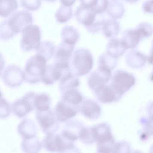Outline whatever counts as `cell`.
Wrapping results in <instances>:
<instances>
[{
    "label": "cell",
    "mask_w": 153,
    "mask_h": 153,
    "mask_svg": "<svg viewBox=\"0 0 153 153\" xmlns=\"http://www.w3.org/2000/svg\"><path fill=\"white\" fill-rule=\"evenodd\" d=\"M47 60L42 56L36 54L27 60L24 68L25 79L30 84L38 80V76H43L46 69Z\"/></svg>",
    "instance_id": "obj_1"
},
{
    "label": "cell",
    "mask_w": 153,
    "mask_h": 153,
    "mask_svg": "<svg viewBox=\"0 0 153 153\" xmlns=\"http://www.w3.org/2000/svg\"><path fill=\"white\" fill-rule=\"evenodd\" d=\"M72 66L77 74L83 75L91 70L93 63L92 55L88 49L81 48L77 49L71 56Z\"/></svg>",
    "instance_id": "obj_2"
},
{
    "label": "cell",
    "mask_w": 153,
    "mask_h": 153,
    "mask_svg": "<svg viewBox=\"0 0 153 153\" xmlns=\"http://www.w3.org/2000/svg\"><path fill=\"white\" fill-rule=\"evenodd\" d=\"M20 46L24 51L36 50L40 42L41 30L36 25L31 24L25 27L22 32Z\"/></svg>",
    "instance_id": "obj_3"
},
{
    "label": "cell",
    "mask_w": 153,
    "mask_h": 153,
    "mask_svg": "<svg viewBox=\"0 0 153 153\" xmlns=\"http://www.w3.org/2000/svg\"><path fill=\"white\" fill-rule=\"evenodd\" d=\"M36 95L32 92L25 93L21 98L15 100L11 106L13 114L19 118H22L35 108Z\"/></svg>",
    "instance_id": "obj_4"
},
{
    "label": "cell",
    "mask_w": 153,
    "mask_h": 153,
    "mask_svg": "<svg viewBox=\"0 0 153 153\" xmlns=\"http://www.w3.org/2000/svg\"><path fill=\"white\" fill-rule=\"evenodd\" d=\"M135 82V77L132 74L118 70L114 73L111 84L117 94L121 97L134 85Z\"/></svg>",
    "instance_id": "obj_5"
},
{
    "label": "cell",
    "mask_w": 153,
    "mask_h": 153,
    "mask_svg": "<svg viewBox=\"0 0 153 153\" xmlns=\"http://www.w3.org/2000/svg\"><path fill=\"white\" fill-rule=\"evenodd\" d=\"M95 0H81L80 4L76 8L75 16L76 19L86 28L95 21L97 14L92 9Z\"/></svg>",
    "instance_id": "obj_6"
},
{
    "label": "cell",
    "mask_w": 153,
    "mask_h": 153,
    "mask_svg": "<svg viewBox=\"0 0 153 153\" xmlns=\"http://www.w3.org/2000/svg\"><path fill=\"white\" fill-rule=\"evenodd\" d=\"M1 77L5 85L11 88L20 86L25 80L24 71L20 67L15 64L8 65L4 70Z\"/></svg>",
    "instance_id": "obj_7"
},
{
    "label": "cell",
    "mask_w": 153,
    "mask_h": 153,
    "mask_svg": "<svg viewBox=\"0 0 153 153\" xmlns=\"http://www.w3.org/2000/svg\"><path fill=\"white\" fill-rule=\"evenodd\" d=\"M7 19L10 29L15 34L22 32L25 27L32 24L33 21L32 14L26 10L17 11Z\"/></svg>",
    "instance_id": "obj_8"
},
{
    "label": "cell",
    "mask_w": 153,
    "mask_h": 153,
    "mask_svg": "<svg viewBox=\"0 0 153 153\" xmlns=\"http://www.w3.org/2000/svg\"><path fill=\"white\" fill-rule=\"evenodd\" d=\"M74 143V142L66 139L61 134L53 133L47 134L42 145L49 152L59 153L67 146Z\"/></svg>",
    "instance_id": "obj_9"
},
{
    "label": "cell",
    "mask_w": 153,
    "mask_h": 153,
    "mask_svg": "<svg viewBox=\"0 0 153 153\" xmlns=\"http://www.w3.org/2000/svg\"><path fill=\"white\" fill-rule=\"evenodd\" d=\"M37 115V119L43 132L47 134L55 133L59 128V124L50 111H45Z\"/></svg>",
    "instance_id": "obj_10"
},
{
    "label": "cell",
    "mask_w": 153,
    "mask_h": 153,
    "mask_svg": "<svg viewBox=\"0 0 153 153\" xmlns=\"http://www.w3.org/2000/svg\"><path fill=\"white\" fill-rule=\"evenodd\" d=\"M111 71L99 67L91 74L88 81L90 87L94 91L106 85L111 77Z\"/></svg>",
    "instance_id": "obj_11"
},
{
    "label": "cell",
    "mask_w": 153,
    "mask_h": 153,
    "mask_svg": "<svg viewBox=\"0 0 153 153\" xmlns=\"http://www.w3.org/2000/svg\"><path fill=\"white\" fill-rule=\"evenodd\" d=\"M98 100L103 103H110L119 100L118 95L110 84H106L94 91Z\"/></svg>",
    "instance_id": "obj_12"
},
{
    "label": "cell",
    "mask_w": 153,
    "mask_h": 153,
    "mask_svg": "<svg viewBox=\"0 0 153 153\" xmlns=\"http://www.w3.org/2000/svg\"><path fill=\"white\" fill-rule=\"evenodd\" d=\"M75 45L62 41L58 46L54 55L56 64H69Z\"/></svg>",
    "instance_id": "obj_13"
},
{
    "label": "cell",
    "mask_w": 153,
    "mask_h": 153,
    "mask_svg": "<svg viewBox=\"0 0 153 153\" xmlns=\"http://www.w3.org/2000/svg\"><path fill=\"white\" fill-rule=\"evenodd\" d=\"M125 59L129 66L133 68H138L145 64L147 60V56L140 51L133 49L127 53Z\"/></svg>",
    "instance_id": "obj_14"
},
{
    "label": "cell",
    "mask_w": 153,
    "mask_h": 153,
    "mask_svg": "<svg viewBox=\"0 0 153 153\" xmlns=\"http://www.w3.org/2000/svg\"><path fill=\"white\" fill-rule=\"evenodd\" d=\"M17 130L23 139H30L36 137V129L34 122L31 120L25 118L18 125Z\"/></svg>",
    "instance_id": "obj_15"
},
{
    "label": "cell",
    "mask_w": 153,
    "mask_h": 153,
    "mask_svg": "<svg viewBox=\"0 0 153 153\" xmlns=\"http://www.w3.org/2000/svg\"><path fill=\"white\" fill-rule=\"evenodd\" d=\"M121 39L127 49H133L137 47L141 39L136 29L130 28L124 30Z\"/></svg>",
    "instance_id": "obj_16"
},
{
    "label": "cell",
    "mask_w": 153,
    "mask_h": 153,
    "mask_svg": "<svg viewBox=\"0 0 153 153\" xmlns=\"http://www.w3.org/2000/svg\"><path fill=\"white\" fill-rule=\"evenodd\" d=\"M126 49L121 39L114 38L111 39L108 42L106 52L110 55L118 58L125 53Z\"/></svg>",
    "instance_id": "obj_17"
},
{
    "label": "cell",
    "mask_w": 153,
    "mask_h": 153,
    "mask_svg": "<svg viewBox=\"0 0 153 153\" xmlns=\"http://www.w3.org/2000/svg\"><path fill=\"white\" fill-rule=\"evenodd\" d=\"M80 123H73L67 124L61 134L66 139L74 142L79 138L84 128Z\"/></svg>",
    "instance_id": "obj_18"
},
{
    "label": "cell",
    "mask_w": 153,
    "mask_h": 153,
    "mask_svg": "<svg viewBox=\"0 0 153 153\" xmlns=\"http://www.w3.org/2000/svg\"><path fill=\"white\" fill-rule=\"evenodd\" d=\"M102 29L106 37L115 38L119 34L120 30V23L117 19L111 18L105 19Z\"/></svg>",
    "instance_id": "obj_19"
},
{
    "label": "cell",
    "mask_w": 153,
    "mask_h": 153,
    "mask_svg": "<svg viewBox=\"0 0 153 153\" xmlns=\"http://www.w3.org/2000/svg\"><path fill=\"white\" fill-rule=\"evenodd\" d=\"M82 111L86 117L91 119H94L100 116L101 108L96 102L90 100H88L83 102Z\"/></svg>",
    "instance_id": "obj_20"
},
{
    "label": "cell",
    "mask_w": 153,
    "mask_h": 153,
    "mask_svg": "<svg viewBox=\"0 0 153 153\" xmlns=\"http://www.w3.org/2000/svg\"><path fill=\"white\" fill-rule=\"evenodd\" d=\"M95 140L97 143L103 141L112 136L109 126L105 123H101L92 127Z\"/></svg>",
    "instance_id": "obj_21"
},
{
    "label": "cell",
    "mask_w": 153,
    "mask_h": 153,
    "mask_svg": "<svg viewBox=\"0 0 153 153\" xmlns=\"http://www.w3.org/2000/svg\"><path fill=\"white\" fill-rule=\"evenodd\" d=\"M107 12L111 18L117 19L124 15L125 9L123 4L118 0L108 1Z\"/></svg>",
    "instance_id": "obj_22"
},
{
    "label": "cell",
    "mask_w": 153,
    "mask_h": 153,
    "mask_svg": "<svg viewBox=\"0 0 153 153\" xmlns=\"http://www.w3.org/2000/svg\"><path fill=\"white\" fill-rule=\"evenodd\" d=\"M61 35L62 41L73 45H75L79 36V33L77 29L70 25H66L63 28Z\"/></svg>",
    "instance_id": "obj_23"
},
{
    "label": "cell",
    "mask_w": 153,
    "mask_h": 153,
    "mask_svg": "<svg viewBox=\"0 0 153 153\" xmlns=\"http://www.w3.org/2000/svg\"><path fill=\"white\" fill-rule=\"evenodd\" d=\"M21 146L24 153H38L42 145L36 136L30 139H23Z\"/></svg>",
    "instance_id": "obj_24"
},
{
    "label": "cell",
    "mask_w": 153,
    "mask_h": 153,
    "mask_svg": "<svg viewBox=\"0 0 153 153\" xmlns=\"http://www.w3.org/2000/svg\"><path fill=\"white\" fill-rule=\"evenodd\" d=\"M55 49V45L53 42L50 41H45L40 42L36 50L37 54L42 56L47 60L53 56Z\"/></svg>",
    "instance_id": "obj_25"
},
{
    "label": "cell",
    "mask_w": 153,
    "mask_h": 153,
    "mask_svg": "<svg viewBox=\"0 0 153 153\" xmlns=\"http://www.w3.org/2000/svg\"><path fill=\"white\" fill-rule=\"evenodd\" d=\"M61 5L56 10L55 16L59 23L65 22L71 17L72 14V5L67 4L60 1Z\"/></svg>",
    "instance_id": "obj_26"
},
{
    "label": "cell",
    "mask_w": 153,
    "mask_h": 153,
    "mask_svg": "<svg viewBox=\"0 0 153 153\" xmlns=\"http://www.w3.org/2000/svg\"><path fill=\"white\" fill-rule=\"evenodd\" d=\"M57 119L59 121L64 122L74 116L76 111L62 102L57 105L56 108Z\"/></svg>",
    "instance_id": "obj_27"
},
{
    "label": "cell",
    "mask_w": 153,
    "mask_h": 153,
    "mask_svg": "<svg viewBox=\"0 0 153 153\" xmlns=\"http://www.w3.org/2000/svg\"><path fill=\"white\" fill-rule=\"evenodd\" d=\"M117 62V58L110 55L106 52L100 55L98 59L99 67L111 71L116 67Z\"/></svg>",
    "instance_id": "obj_28"
},
{
    "label": "cell",
    "mask_w": 153,
    "mask_h": 153,
    "mask_svg": "<svg viewBox=\"0 0 153 153\" xmlns=\"http://www.w3.org/2000/svg\"><path fill=\"white\" fill-rule=\"evenodd\" d=\"M18 7L16 0H0V16L7 17Z\"/></svg>",
    "instance_id": "obj_29"
},
{
    "label": "cell",
    "mask_w": 153,
    "mask_h": 153,
    "mask_svg": "<svg viewBox=\"0 0 153 153\" xmlns=\"http://www.w3.org/2000/svg\"><path fill=\"white\" fill-rule=\"evenodd\" d=\"M135 29L138 33L141 39L149 37L153 33V27L152 25L147 22H140Z\"/></svg>",
    "instance_id": "obj_30"
},
{
    "label": "cell",
    "mask_w": 153,
    "mask_h": 153,
    "mask_svg": "<svg viewBox=\"0 0 153 153\" xmlns=\"http://www.w3.org/2000/svg\"><path fill=\"white\" fill-rule=\"evenodd\" d=\"M11 111V106L4 97L0 89V119H4L8 117Z\"/></svg>",
    "instance_id": "obj_31"
},
{
    "label": "cell",
    "mask_w": 153,
    "mask_h": 153,
    "mask_svg": "<svg viewBox=\"0 0 153 153\" xmlns=\"http://www.w3.org/2000/svg\"><path fill=\"white\" fill-rule=\"evenodd\" d=\"M63 99L65 102L73 104H77L81 102L82 97L77 91L71 89L67 91L64 94Z\"/></svg>",
    "instance_id": "obj_32"
},
{
    "label": "cell",
    "mask_w": 153,
    "mask_h": 153,
    "mask_svg": "<svg viewBox=\"0 0 153 153\" xmlns=\"http://www.w3.org/2000/svg\"><path fill=\"white\" fill-rule=\"evenodd\" d=\"M35 106L40 112L47 111L50 106V100L48 97L45 94L36 95Z\"/></svg>",
    "instance_id": "obj_33"
},
{
    "label": "cell",
    "mask_w": 153,
    "mask_h": 153,
    "mask_svg": "<svg viewBox=\"0 0 153 153\" xmlns=\"http://www.w3.org/2000/svg\"><path fill=\"white\" fill-rule=\"evenodd\" d=\"M15 35L10 29L7 19L0 22V39H8L13 37Z\"/></svg>",
    "instance_id": "obj_34"
},
{
    "label": "cell",
    "mask_w": 153,
    "mask_h": 153,
    "mask_svg": "<svg viewBox=\"0 0 153 153\" xmlns=\"http://www.w3.org/2000/svg\"><path fill=\"white\" fill-rule=\"evenodd\" d=\"M82 142L86 144H91L95 141L92 127H84L79 137Z\"/></svg>",
    "instance_id": "obj_35"
},
{
    "label": "cell",
    "mask_w": 153,
    "mask_h": 153,
    "mask_svg": "<svg viewBox=\"0 0 153 153\" xmlns=\"http://www.w3.org/2000/svg\"><path fill=\"white\" fill-rule=\"evenodd\" d=\"M101 14H97L96 19L94 22L90 27L87 28L90 33H96L102 29L103 25L105 19Z\"/></svg>",
    "instance_id": "obj_36"
},
{
    "label": "cell",
    "mask_w": 153,
    "mask_h": 153,
    "mask_svg": "<svg viewBox=\"0 0 153 153\" xmlns=\"http://www.w3.org/2000/svg\"><path fill=\"white\" fill-rule=\"evenodd\" d=\"M130 149L128 143L125 141L120 142L114 144L112 153H130Z\"/></svg>",
    "instance_id": "obj_37"
},
{
    "label": "cell",
    "mask_w": 153,
    "mask_h": 153,
    "mask_svg": "<svg viewBox=\"0 0 153 153\" xmlns=\"http://www.w3.org/2000/svg\"><path fill=\"white\" fill-rule=\"evenodd\" d=\"M108 3L107 0H95L91 8L96 14H100L106 9Z\"/></svg>",
    "instance_id": "obj_38"
},
{
    "label": "cell",
    "mask_w": 153,
    "mask_h": 153,
    "mask_svg": "<svg viewBox=\"0 0 153 153\" xmlns=\"http://www.w3.org/2000/svg\"><path fill=\"white\" fill-rule=\"evenodd\" d=\"M21 4L22 7L30 10H35L38 9L41 4L40 0H22Z\"/></svg>",
    "instance_id": "obj_39"
},
{
    "label": "cell",
    "mask_w": 153,
    "mask_h": 153,
    "mask_svg": "<svg viewBox=\"0 0 153 153\" xmlns=\"http://www.w3.org/2000/svg\"><path fill=\"white\" fill-rule=\"evenodd\" d=\"M142 8L144 12L148 13L153 12V1L147 0L144 1L142 4Z\"/></svg>",
    "instance_id": "obj_40"
},
{
    "label": "cell",
    "mask_w": 153,
    "mask_h": 153,
    "mask_svg": "<svg viewBox=\"0 0 153 153\" xmlns=\"http://www.w3.org/2000/svg\"><path fill=\"white\" fill-rule=\"evenodd\" d=\"M59 153H81L79 149L74 144L68 146Z\"/></svg>",
    "instance_id": "obj_41"
},
{
    "label": "cell",
    "mask_w": 153,
    "mask_h": 153,
    "mask_svg": "<svg viewBox=\"0 0 153 153\" xmlns=\"http://www.w3.org/2000/svg\"><path fill=\"white\" fill-rule=\"evenodd\" d=\"M5 60L4 57L0 52V77L3 71L5 65Z\"/></svg>",
    "instance_id": "obj_42"
},
{
    "label": "cell",
    "mask_w": 153,
    "mask_h": 153,
    "mask_svg": "<svg viewBox=\"0 0 153 153\" xmlns=\"http://www.w3.org/2000/svg\"><path fill=\"white\" fill-rule=\"evenodd\" d=\"M97 153H98V152H97Z\"/></svg>",
    "instance_id": "obj_43"
}]
</instances>
